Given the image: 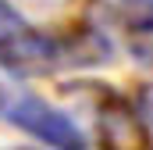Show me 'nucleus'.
<instances>
[{"label": "nucleus", "mask_w": 153, "mask_h": 150, "mask_svg": "<svg viewBox=\"0 0 153 150\" xmlns=\"http://www.w3.org/2000/svg\"><path fill=\"white\" fill-rule=\"evenodd\" d=\"M0 64L14 75H50L71 64V43L36 29L14 4L0 0Z\"/></svg>", "instance_id": "f257e3e1"}, {"label": "nucleus", "mask_w": 153, "mask_h": 150, "mask_svg": "<svg viewBox=\"0 0 153 150\" xmlns=\"http://www.w3.org/2000/svg\"><path fill=\"white\" fill-rule=\"evenodd\" d=\"M0 118L11 122L14 129L29 132L32 140L46 143V147H71L82 150L89 140L85 132L78 129V122L68 111L46 104L43 97L29 93V89H11V86H0Z\"/></svg>", "instance_id": "f03ea898"}, {"label": "nucleus", "mask_w": 153, "mask_h": 150, "mask_svg": "<svg viewBox=\"0 0 153 150\" xmlns=\"http://www.w3.org/2000/svg\"><path fill=\"white\" fill-rule=\"evenodd\" d=\"M117 4H121L125 22H128L135 32L153 36V0H117Z\"/></svg>", "instance_id": "7ed1b4c3"}, {"label": "nucleus", "mask_w": 153, "mask_h": 150, "mask_svg": "<svg viewBox=\"0 0 153 150\" xmlns=\"http://www.w3.org/2000/svg\"><path fill=\"white\" fill-rule=\"evenodd\" d=\"M139 122H143L146 136L153 140V86H146V89L139 93Z\"/></svg>", "instance_id": "20e7f679"}]
</instances>
